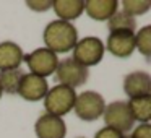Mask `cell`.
<instances>
[{
	"label": "cell",
	"mask_w": 151,
	"mask_h": 138,
	"mask_svg": "<svg viewBox=\"0 0 151 138\" xmlns=\"http://www.w3.org/2000/svg\"><path fill=\"white\" fill-rule=\"evenodd\" d=\"M44 44L46 49L54 54H65L75 47L78 42V31L73 26V23L62 20L50 21L44 29Z\"/></svg>",
	"instance_id": "1"
},
{
	"label": "cell",
	"mask_w": 151,
	"mask_h": 138,
	"mask_svg": "<svg viewBox=\"0 0 151 138\" xmlns=\"http://www.w3.org/2000/svg\"><path fill=\"white\" fill-rule=\"evenodd\" d=\"M75 99H76V93L73 88L57 85L49 88L46 98H44V107H46L47 114L55 115V117H63L73 109Z\"/></svg>",
	"instance_id": "2"
},
{
	"label": "cell",
	"mask_w": 151,
	"mask_h": 138,
	"mask_svg": "<svg viewBox=\"0 0 151 138\" xmlns=\"http://www.w3.org/2000/svg\"><path fill=\"white\" fill-rule=\"evenodd\" d=\"M88 68L83 67L81 63H78L73 57L59 60V65L55 68V80L59 81V85L68 86L73 89L85 85L88 81Z\"/></svg>",
	"instance_id": "3"
},
{
	"label": "cell",
	"mask_w": 151,
	"mask_h": 138,
	"mask_svg": "<svg viewBox=\"0 0 151 138\" xmlns=\"http://www.w3.org/2000/svg\"><path fill=\"white\" fill-rule=\"evenodd\" d=\"M106 52V47L102 44V41L99 37L88 36L78 39V42L73 47V59L78 63H81L83 67H94L102 60Z\"/></svg>",
	"instance_id": "4"
},
{
	"label": "cell",
	"mask_w": 151,
	"mask_h": 138,
	"mask_svg": "<svg viewBox=\"0 0 151 138\" xmlns=\"http://www.w3.org/2000/svg\"><path fill=\"white\" fill-rule=\"evenodd\" d=\"M106 107V101L102 98V94L96 91H85L81 94H76L75 99V114L78 115V119L85 122H94L102 115Z\"/></svg>",
	"instance_id": "5"
},
{
	"label": "cell",
	"mask_w": 151,
	"mask_h": 138,
	"mask_svg": "<svg viewBox=\"0 0 151 138\" xmlns=\"http://www.w3.org/2000/svg\"><path fill=\"white\" fill-rule=\"evenodd\" d=\"M102 117H104L106 127L114 128V130L120 132L124 135L127 132H130L135 125V120L130 114L128 104L125 101H114L111 104H107L104 107Z\"/></svg>",
	"instance_id": "6"
},
{
	"label": "cell",
	"mask_w": 151,
	"mask_h": 138,
	"mask_svg": "<svg viewBox=\"0 0 151 138\" xmlns=\"http://www.w3.org/2000/svg\"><path fill=\"white\" fill-rule=\"evenodd\" d=\"M23 62H26L28 68L31 70L33 75L42 76L47 80V76L55 73V68L59 65V57H57V54L50 52L46 47H41V49L26 54Z\"/></svg>",
	"instance_id": "7"
},
{
	"label": "cell",
	"mask_w": 151,
	"mask_h": 138,
	"mask_svg": "<svg viewBox=\"0 0 151 138\" xmlns=\"http://www.w3.org/2000/svg\"><path fill=\"white\" fill-rule=\"evenodd\" d=\"M47 91H49L47 80L42 78V76L33 75V73H24L23 80L20 83V88H18V94L29 102L44 99Z\"/></svg>",
	"instance_id": "8"
},
{
	"label": "cell",
	"mask_w": 151,
	"mask_h": 138,
	"mask_svg": "<svg viewBox=\"0 0 151 138\" xmlns=\"http://www.w3.org/2000/svg\"><path fill=\"white\" fill-rule=\"evenodd\" d=\"M34 132L37 138H65L67 125L62 117H55L46 112L36 120Z\"/></svg>",
	"instance_id": "9"
},
{
	"label": "cell",
	"mask_w": 151,
	"mask_h": 138,
	"mask_svg": "<svg viewBox=\"0 0 151 138\" xmlns=\"http://www.w3.org/2000/svg\"><path fill=\"white\" fill-rule=\"evenodd\" d=\"M124 91L130 99L151 96V76L146 72H132L124 78Z\"/></svg>",
	"instance_id": "10"
},
{
	"label": "cell",
	"mask_w": 151,
	"mask_h": 138,
	"mask_svg": "<svg viewBox=\"0 0 151 138\" xmlns=\"http://www.w3.org/2000/svg\"><path fill=\"white\" fill-rule=\"evenodd\" d=\"M106 49L119 59H127L135 52V33H111Z\"/></svg>",
	"instance_id": "11"
},
{
	"label": "cell",
	"mask_w": 151,
	"mask_h": 138,
	"mask_svg": "<svg viewBox=\"0 0 151 138\" xmlns=\"http://www.w3.org/2000/svg\"><path fill=\"white\" fill-rule=\"evenodd\" d=\"M85 12L94 21H109L119 12L117 0H88L85 2Z\"/></svg>",
	"instance_id": "12"
},
{
	"label": "cell",
	"mask_w": 151,
	"mask_h": 138,
	"mask_svg": "<svg viewBox=\"0 0 151 138\" xmlns=\"http://www.w3.org/2000/svg\"><path fill=\"white\" fill-rule=\"evenodd\" d=\"M23 59L24 54L17 42H12V41L0 42V72L20 68Z\"/></svg>",
	"instance_id": "13"
},
{
	"label": "cell",
	"mask_w": 151,
	"mask_h": 138,
	"mask_svg": "<svg viewBox=\"0 0 151 138\" xmlns=\"http://www.w3.org/2000/svg\"><path fill=\"white\" fill-rule=\"evenodd\" d=\"M52 8L59 20L72 23L73 20L81 17L85 12V2L83 0H54Z\"/></svg>",
	"instance_id": "14"
},
{
	"label": "cell",
	"mask_w": 151,
	"mask_h": 138,
	"mask_svg": "<svg viewBox=\"0 0 151 138\" xmlns=\"http://www.w3.org/2000/svg\"><path fill=\"white\" fill-rule=\"evenodd\" d=\"M130 114L135 122L140 124H150L151 119V96H143V98H133L127 102Z\"/></svg>",
	"instance_id": "15"
},
{
	"label": "cell",
	"mask_w": 151,
	"mask_h": 138,
	"mask_svg": "<svg viewBox=\"0 0 151 138\" xmlns=\"http://www.w3.org/2000/svg\"><path fill=\"white\" fill-rule=\"evenodd\" d=\"M24 76V72L21 68L7 70V72H0V86L2 91L7 94H18L20 83Z\"/></svg>",
	"instance_id": "16"
},
{
	"label": "cell",
	"mask_w": 151,
	"mask_h": 138,
	"mask_svg": "<svg viewBox=\"0 0 151 138\" xmlns=\"http://www.w3.org/2000/svg\"><path fill=\"white\" fill-rule=\"evenodd\" d=\"M107 28L111 33H135L137 21H135V18L128 17L124 12H117L107 21Z\"/></svg>",
	"instance_id": "17"
},
{
	"label": "cell",
	"mask_w": 151,
	"mask_h": 138,
	"mask_svg": "<svg viewBox=\"0 0 151 138\" xmlns=\"http://www.w3.org/2000/svg\"><path fill=\"white\" fill-rule=\"evenodd\" d=\"M135 49H138V52L150 60L151 59V26H143L141 29H138V33L135 34Z\"/></svg>",
	"instance_id": "18"
},
{
	"label": "cell",
	"mask_w": 151,
	"mask_h": 138,
	"mask_svg": "<svg viewBox=\"0 0 151 138\" xmlns=\"http://www.w3.org/2000/svg\"><path fill=\"white\" fill-rule=\"evenodd\" d=\"M122 7H124V10H122L124 13L135 18V17H140V15L146 13L151 7V2L150 0H124Z\"/></svg>",
	"instance_id": "19"
},
{
	"label": "cell",
	"mask_w": 151,
	"mask_h": 138,
	"mask_svg": "<svg viewBox=\"0 0 151 138\" xmlns=\"http://www.w3.org/2000/svg\"><path fill=\"white\" fill-rule=\"evenodd\" d=\"M26 5L34 12H46L52 8V2L50 0H28Z\"/></svg>",
	"instance_id": "20"
},
{
	"label": "cell",
	"mask_w": 151,
	"mask_h": 138,
	"mask_svg": "<svg viewBox=\"0 0 151 138\" xmlns=\"http://www.w3.org/2000/svg\"><path fill=\"white\" fill-rule=\"evenodd\" d=\"M130 138H151V125L150 124H140L132 132Z\"/></svg>",
	"instance_id": "21"
},
{
	"label": "cell",
	"mask_w": 151,
	"mask_h": 138,
	"mask_svg": "<svg viewBox=\"0 0 151 138\" xmlns=\"http://www.w3.org/2000/svg\"><path fill=\"white\" fill-rule=\"evenodd\" d=\"M94 138H125V135L120 133V132H117V130H114V128L104 127V128L96 132Z\"/></svg>",
	"instance_id": "22"
},
{
	"label": "cell",
	"mask_w": 151,
	"mask_h": 138,
	"mask_svg": "<svg viewBox=\"0 0 151 138\" xmlns=\"http://www.w3.org/2000/svg\"><path fill=\"white\" fill-rule=\"evenodd\" d=\"M2 94H4V91H2V86H0V98H2Z\"/></svg>",
	"instance_id": "23"
},
{
	"label": "cell",
	"mask_w": 151,
	"mask_h": 138,
	"mask_svg": "<svg viewBox=\"0 0 151 138\" xmlns=\"http://www.w3.org/2000/svg\"><path fill=\"white\" fill-rule=\"evenodd\" d=\"M125 138H130V137H125Z\"/></svg>",
	"instance_id": "24"
},
{
	"label": "cell",
	"mask_w": 151,
	"mask_h": 138,
	"mask_svg": "<svg viewBox=\"0 0 151 138\" xmlns=\"http://www.w3.org/2000/svg\"><path fill=\"white\" fill-rule=\"evenodd\" d=\"M78 138H83V137H78Z\"/></svg>",
	"instance_id": "25"
}]
</instances>
